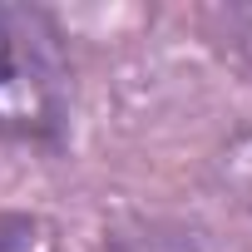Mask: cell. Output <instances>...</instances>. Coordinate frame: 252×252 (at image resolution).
Masks as SVG:
<instances>
[{"label":"cell","instance_id":"obj_1","mask_svg":"<svg viewBox=\"0 0 252 252\" xmlns=\"http://www.w3.org/2000/svg\"><path fill=\"white\" fill-rule=\"evenodd\" d=\"M69 114L60 30L35 5H0V139H55Z\"/></svg>","mask_w":252,"mask_h":252},{"label":"cell","instance_id":"obj_2","mask_svg":"<svg viewBox=\"0 0 252 252\" xmlns=\"http://www.w3.org/2000/svg\"><path fill=\"white\" fill-rule=\"evenodd\" d=\"M104 252H208L193 232L183 227H163V222H139L129 232H109Z\"/></svg>","mask_w":252,"mask_h":252},{"label":"cell","instance_id":"obj_3","mask_svg":"<svg viewBox=\"0 0 252 252\" xmlns=\"http://www.w3.org/2000/svg\"><path fill=\"white\" fill-rule=\"evenodd\" d=\"M218 178H222V188H227L242 208H252V124L237 129V134L222 144V154H218Z\"/></svg>","mask_w":252,"mask_h":252},{"label":"cell","instance_id":"obj_4","mask_svg":"<svg viewBox=\"0 0 252 252\" xmlns=\"http://www.w3.org/2000/svg\"><path fill=\"white\" fill-rule=\"evenodd\" d=\"M0 252H55V227L35 213H0Z\"/></svg>","mask_w":252,"mask_h":252},{"label":"cell","instance_id":"obj_5","mask_svg":"<svg viewBox=\"0 0 252 252\" xmlns=\"http://www.w3.org/2000/svg\"><path fill=\"white\" fill-rule=\"evenodd\" d=\"M227 25H232V40H227V45H232V55L252 69V10H232V15H227Z\"/></svg>","mask_w":252,"mask_h":252}]
</instances>
